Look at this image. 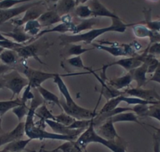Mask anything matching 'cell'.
Wrapping results in <instances>:
<instances>
[{
  "label": "cell",
  "instance_id": "cell-58",
  "mask_svg": "<svg viewBox=\"0 0 160 152\" xmlns=\"http://www.w3.org/2000/svg\"><path fill=\"white\" fill-rule=\"evenodd\" d=\"M148 1H152V2H156L158 0H148Z\"/></svg>",
  "mask_w": 160,
  "mask_h": 152
},
{
  "label": "cell",
  "instance_id": "cell-6",
  "mask_svg": "<svg viewBox=\"0 0 160 152\" xmlns=\"http://www.w3.org/2000/svg\"><path fill=\"white\" fill-rule=\"evenodd\" d=\"M15 69L21 72L27 77L28 80V85L32 89H35V88L41 86L42 84L46 80H49V79H53L58 74L32 69L28 66V65L24 62V60L23 59L19 64V66Z\"/></svg>",
  "mask_w": 160,
  "mask_h": 152
},
{
  "label": "cell",
  "instance_id": "cell-57",
  "mask_svg": "<svg viewBox=\"0 0 160 152\" xmlns=\"http://www.w3.org/2000/svg\"><path fill=\"white\" fill-rule=\"evenodd\" d=\"M0 152H7V151H6L4 149H2V150H0Z\"/></svg>",
  "mask_w": 160,
  "mask_h": 152
},
{
  "label": "cell",
  "instance_id": "cell-54",
  "mask_svg": "<svg viewBox=\"0 0 160 152\" xmlns=\"http://www.w3.org/2000/svg\"><path fill=\"white\" fill-rule=\"evenodd\" d=\"M7 37L6 36H4L3 35H2V32H0V41H1V40H7Z\"/></svg>",
  "mask_w": 160,
  "mask_h": 152
},
{
  "label": "cell",
  "instance_id": "cell-10",
  "mask_svg": "<svg viewBox=\"0 0 160 152\" xmlns=\"http://www.w3.org/2000/svg\"><path fill=\"white\" fill-rule=\"evenodd\" d=\"M142 64L140 60H138L137 58H128V57H126V58H122V59H119L118 61L108 63V64H105L103 66V67L101 68V70H102V73H101V78L102 80H106V69L108 68L111 67V66H119L121 67L124 68L126 70L130 71L133 69H136L138 66H140Z\"/></svg>",
  "mask_w": 160,
  "mask_h": 152
},
{
  "label": "cell",
  "instance_id": "cell-18",
  "mask_svg": "<svg viewBox=\"0 0 160 152\" xmlns=\"http://www.w3.org/2000/svg\"><path fill=\"white\" fill-rule=\"evenodd\" d=\"M90 72H91L92 74L94 75V77H96V78L98 79V81L101 83V95L104 96V97L107 99V101L111 99H113V98L117 97V96L121 95H124L123 91H118V90L115 89V88H113L112 87H111L110 85L106 83L105 80H102L101 77H99V76H98V74L93 70V69H91Z\"/></svg>",
  "mask_w": 160,
  "mask_h": 152
},
{
  "label": "cell",
  "instance_id": "cell-60",
  "mask_svg": "<svg viewBox=\"0 0 160 152\" xmlns=\"http://www.w3.org/2000/svg\"><path fill=\"white\" fill-rule=\"evenodd\" d=\"M42 150H43V149L41 148V149H40V150H39V151H38V152H42Z\"/></svg>",
  "mask_w": 160,
  "mask_h": 152
},
{
  "label": "cell",
  "instance_id": "cell-33",
  "mask_svg": "<svg viewBox=\"0 0 160 152\" xmlns=\"http://www.w3.org/2000/svg\"><path fill=\"white\" fill-rule=\"evenodd\" d=\"M68 46H70L68 49L67 54H66L68 56H81V55H82V54L86 53L87 52H90V51H93V49H95L94 47L86 49V48L82 47V45L75 44V43L68 44Z\"/></svg>",
  "mask_w": 160,
  "mask_h": 152
},
{
  "label": "cell",
  "instance_id": "cell-30",
  "mask_svg": "<svg viewBox=\"0 0 160 152\" xmlns=\"http://www.w3.org/2000/svg\"><path fill=\"white\" fill-rule=\"evenodd\" d=\"M42 28V25L40 24L38 19L29 21L24 24V32L33 38H35L41 32Z\"/></svg>",
  "mask_w": 160,
  "mask_h": 152
},
{
  "label": "cell",
  "instance_id": "cell-5",
  "mask_svg": "<svg viewBox=\"0 0 160 152\" xmlns=\"http://www.w3.org/2000/svg\"><path fill=\"white\" fill-rule=\"evenodd\" d=\"M50 46L51 44L47 41V39L44 38V35H42V37L34 40L32 43H24L21 47L17 48L15 52H17L19 58H21L23 60L34 58L40 63H42L38 57L47 55Z\"/></svg>",
  "mask_w": 160,
  "mask_h": 152
},
{
  "label": "cell",
  "instance_id": "cell-27",
  "mask_svg": "<svg viewBox=\"0 0 160 152\" xmlns=\"http://www.w3.org/2000/svg\"><path fill=\"white\" fill-rule=\"evenodd\" d=\"M76 7L75 0H60L56 6V10L61 16L69 14Z\"/></svg>",
  "mask_w": 160,
  "mask_h": 152
},
{
  "label": "cell",
  "instance_id": "cell-62",
  "mask_svg": "<svg viewBox=\"0 0 160 152\" xmlns=\"http://www.w3.org/2000/svg\"><path fill=\"white\" fill-rule=\"evenodd\" d=\"M27 152H36L35 150H32V151H27Z\"/></svg>",
  "mask_w": 160,
  "mask_h": 152
},
{
  "label": "cell",
  "instance_id": "cell-46",
  "mask_svg": "<svg viewBox=\"0 0 160 152\" xmlns=\"http://www.w3.org/2000/svg\"><path fill=\"white\" fill-rule=\"evenodd\" d=\"M154 152H160V133H155L153 134Z\"/></svg>",
  "mask_w": 160,
  "mask_h": 152
},
{
  "label": "cell",
  "instance_id": "cell-28",
  "mask_svg": "<svg viewBox=\"0 0 160 152\" xmlns=\"http://www.w3.org/2000/svg\"><path fill=\"white\" fill-rule=\"evenodd\" d=\"M21 104H23V103L21 98H17L15 99H10V100L6 101H0V116L2 117L9 111H11L13 108Z\"/></svg>",
  "mask_w": 160,
  "mask_h": 152
},
{
  "label": "cell",
  "instance_id": "cell-34",
  "mask_svg": "<svg viewBox=\"0 0 160 152\" xmlns=\"http://www.w3.org/2000/svg\"><path fill=\"white\" fill-rule=\"evenodd\" d=\"M75 14L80 19H87L90 18L92 16V11L88 5L85 4H80L75 7Z\"/></svg>",
  "mask_w": 160,
  "mask_h": 152
},
{
  "label": "cell",
  "instance_id": "cell-11",
  "mask_svg": "<svg viewBox=\"0 0 160 152\" xmlns=\"http://www.w3.org/2000/svg\"><path fill=\"white\" fill-rule=\"evenodd\" d=\"M94 128L97 133L105 139H108L109 141H113V142L120 139L119 136L117 133L116 130L114 127V123L111 120V118H108L105 122H103L102 124H101L98 126L94 127Z\"/></svg>",
  "mask_w": 160,
  "mask_h": 152
},
{
  "label": "cell",
  "instance_id": "cell-2",
  "mask_svg": "<svg viewBox=\"0 0 160 152\" xmlns=\"http://www.w3.org/2000/svg\"><path fill=\"white\" fill-rule=\"evenodd\" d=\"M112 24L110 26L107 27L100 28V29H92L87 31L84 33H80L78 35H61L59 37L61 40V44L62 46L72 44V43H79V42H84L87 44L93 43V41L98 37L101 36V35L107 32H120L123 33L126 32L127 27L129 26L134 25L133 24H125L120 18H113L112 19Z\"/></svg>",
  "mask_w": 160,
  "mask_h": 152
},
{
  "label": "cell",
  "instance_id": "cell-53",
  "mask_svg": "<svg viewBox=\"0 0 160 152\" xmlns=\"http://www.w3.org/2000/svg\"><path fill=\"white\" fill-rule=\"evenodd\" d=\"M3 133H3V130L2 128V117L0 116V136L3 134Z\"/></svg>",
  "mask_w": 160,
  "mask_h": 152
},
{
  "label": "cell",
  "instance_id": "cell-36",
  "mask_svg": "<svg viewBox=\"0 0 160 152\" xmlns=\"http://www.w3.org/2000/svg\"><path fill=\"white\" fill-rule=\"evenodd\" d=\"M50 152H80L75 146L74 141H66L53 150H49Z\"/></svg>",
  "mask_w": 160,
  "mask_h": 152
},
{
  "label": "cell",
  "instance_id": "cell-24",
  "mask_svg": "<svg viewBox=\"0 0 160 152\" xmlns=\"http://www.w3.org/2000/svg\"><path fill=\"white\" fill-rule=\"evenodd\" d=\"M92 45L94 48L104 51L114 57H127L125 51L121 46H113V45L106 46L105 44H97V43H92Z\"/></svg>",
  "mask_w": 160,
  "mask_h": 152
},
{
  "label": "cell",
  "instance_id": "cell-26",
  "mask_svg": "<svg viewBox=\"0 0 160 152\" xmlns=\"http://www.w3.org/2000/svg\"><path fill=\"white\" fill-rule=\"evenodd\" d=\"M31 141L32 139L29 138L27 139H17L5 145L3 149L7 152H22Z\"/></svg>",
  "mask_w": 160,
  "mask_h": 152
},
{
  "label": "cell",
  "instance_id": "cell-50",
  "mask_svg": "<svg viewBox=\"0 0 160 152\" xmlns=\"http://www.w3.org/2000/svg\"><path fill=\"white\" fill-rule=\"evenodd\" d=\"M130 44L133 46V48L135 50V51H136L137 52H139V51H141V48H142V46H141V43H138L137 40H134V41H133L131 43H130Z\"/></svg>",
  "mask_w": 160,
  "mask_h": 152
},
{
  "label": "cell",
  "instance_id": "cell-17",
  "mask_svg": "<svg viewBox=\"0 0 160 152\" xmlns=\"http://www.w3.org/2000/svg\"><path fill=\"white\" fill-rule=\"evenodd\" d=\"M2 35L7 38H11L13 41L16 42V43H21V44H24L27 42L30 41L33 39L31 35L26 33L24 32V26H15L14 29L11 31V32H2Z\"/></svg>",
  "mask_w": 160,
  "mask_h": 152
},
{
  "label": "cell",
  "instance_id": "cell-22",
  "mask_svg": "<svg viewBox=\"0 0 160 152\" xmlns=\"http://www.w3.org/2000/svg\"><path fill=\"white\" fill-rule=\"evenodd\" d=\"M110 118L114 124L119 123V122H134V123H138L141 125H144V124H142L138 120V116L133 111L120 113Z\"/></svg>",
  "mask_w": 160,
  "mask_h": 152
},
{
  "label": "cell",
  "instance_id": "cell-3",
  "mask_svg": "<svg viewBox=\"0 0 160 152\" xmlns=\"http://www.w3.org/2000/svg\"><path fill=\"white\" fill-rule=\"evenodd\" d=\"M118 141H115V142L109 141L99 136L95 131L94 125L92 120L88 128L82 132L79 137L77 138L76 141H75V144L80 152H87L86 147L89 144H91V143L102 144L113 152H126L125 147H123L122 144L118 143Z\"/></svg>",
  "mask_w": 160,
  "mask_h": 152
},
{
  "label": "cell",
  "instance_id": "cell-45",
  "mask_svg": "<svg viewBox=\"0 0 160 152\" xmlns=\"http://www.w3.org/2000/svg\"><path fill=\"white\" fill-rule=\"evenodd\" d=\"M148 53L152 55H160V42L148 45L147 47Z\"/></svg>",
  "mask_w": 160,
  "mask_h": 152
},
{
  "label": "cell",
  "instance_id": "cell-7",
  "mask_svg": "<svg viewBox=\"0 0 160 152\" xmlns=\"http://www.w3.org/2000/svg\"><path fill=\"white\" fill-rule=\"evenodd\" d=\"M3 75L6 80L5 88L12 91L13 95L11 99H13L15 95H19L22 90L28 85V80L27 77H23L17 69H13Z\"/></svg>",
  "mask_w": 160,
  "mask_h": 152
},
{
  "label": "cell",
  "instance_id": "cell-8",
  "mask_svg": "<svg viewBox=\"0 0 160 152\" xmlns=\"http://www.w3.org/2000/svg\"><path fill=\"white\" fill-rule=\"evenodd\" d=\"M42 3V1H34L30 3H26L24 5L19 6V7H12V8L7 9V10H0V19H1L2 24H4L7 21H11L12 19H14L16 17L19 16L21 14L25 13L31 7L39 5Z\"/></svg>",
  "mask_w": 160,
  "mask_h": 152
},
{
  "label": "cell",
  "instance_id": "cell-56",
  "mask_svg": "<svg viewBox=\"0 0 160 152\" xmlns=\"http://www.w3.org/2000/svg\"><path fill=\"white\" fill-rule=\"evenodd\" d=\"M4 50H5V49H4V48H2V47H1V46H0V55L2 54V52H3Z\"/></svg>",
  "mask_w": 160,
  "mask_h": 152
},
{
  "label": "cell",
  "instance_id": "cell-39",
  "mask_svg": "<svg viewBox=\"0 0 160 152\" xmlns=\"http://www.w3.org/2000/svg\"><path fill=\"white\" fill-rule=\"evenodd\" d=\"M75 120L76 119L74 118L73 117L70 116L69 114H66L65 112L61 113V114H58V115H55V121L62 124V125H65V126L71 125Z\"/></svg>",
  "mask_w": 160,
  "mask_h": 152
},
{
  "label": "cell",
  "instance_id": "cell-38",
  "mask_svg": "<svg viewBox=\"0 0 160 152\" xmlns=\"http://www.w3.org/2000/svg\"><path fill=\"white\" fill-rule=\"evenodd\" d=\"M67 62H68V64L70 65V66H73V67L87 69L88 72H90V70L92 69L91 68L87 67V66L83 64V62H82L81 56H72V58H68Z\"/></svg>",
  "mask_w": 160,
  "mask_h": 152
},
{
  "label": "cell",
  "instance_id": "cell-31",
  "mask_svg": "<svg viewBox=\"0 0 160 152\" xmlns=\"http://www.w3.org/2000/svg\"><path fill=\"white\" fill-rule=\"evenodd\" d=\"M123 95H121L117 96V97L108 100L107 103L104 105V106L101 108V111L98 114H103V113L108 112V111L116 108L120 103L123 102Z\"/></svg>",
  "mask_w": 160,
  "mask_h": 152
},
{
  "label": "cell",
  "instance_id": "cell-48",
  "mask_svg": "<svg viewBox=\"0 0 160 152\" xmlns=\"http://www.w3.org/2000/svg\"><path fill=\"white\" fill-rule=\"evenodd\" d=\"M14 69V68L11 67V66H7L5 64H1L0 65V75H2L4 73L10 72V71Z\"/></svg>",
  "mask_w": 160,
  "mask_h": 152
},
{
  "label": "cell",
  "instance_id": "cell-4",
  "mask_svg": "<svg viewBox=\"0 0 160 152\" xmlns=\"http://www.w3.org/2000/svg\"><path fill=\"white\" fill-rule=\"evenodd\" d=\"M35 110L29 107V112L26 117V120L24 122V133L26 136L31 139H56V140H64V141H74L77 139L76 138L71 136H65V135L58 134V133H50L46 131L44 128L38 127L35 125L34 121L35 117Z\"/></svg>",
  "mask_w": 160,
  "mask_h": 152
},
{
  "label": "cell",
  "instance_id": "cell-52",
  "mask_svg": "<svg viewBox=\"0 0 160 152\" xmlns=\"http://www.w3.org/2000/svg\"><path fill=\"white\" fill-rule=\"evenodd\" d=\"M89 0H75V3H76V6H78L80 4H85Z\"/></svg>",
  "mask_w": 160,
  "mask_h": 152
},
{
  "label": "cell",
  "instance_id": "cell-12",
  "mask_svg": "<svg viewBox=\"0 0 160 152\" xmlns=\"http://www.w3.org/2000/svg\"><path fill=\"white\" fill-rule=\"evenodd\" d=\"M132 29H133L134 35L138 38L150 39L149 45L160 42V32H154V31L151 30L147 26L143 24L141 21V22L135 23L134 25L132 26Z\"/></svg>",
  "mask_w": 160,
  "mask_h": 152
},
{
  "label": "cell",
  "instance_id": "cell-23",
  "mask_svg": "<svg viewBox=\"0 0 160 152\" xmlns=\"http://www.w3.org/2000/svg\"><path fill=\"white\" fill-rule=\"evenodd\" d=\"M18 58H19V56L13 50L5 49L0 55V61L2 62V64L13 68H14V66L18 65Z\"/></svg>",
  "mask_w": 160,
  "mask_h": 152
},
{
  "label": "cell",
  "instance_id": "cell-9",
  "mask_svg": "<svg viewBox=\"0 0 160 152\" xmlns=\"http://www.w3.org/2000/svg\"><path fill=\"white\" fill-rule=\"evenodd\" d=\"M127 96L136 97L147 101H160V95L155 89H144L142 88H127L122 90Z\"/></svg>",
  "mask_w": 160,
  "mask_h": 152
},
{
  "label": "cell",
  "instance_id": "cell-49",
  "mask_svg": "<svg viewBox=\"0 0 160 152\" xmlns=\"http://www.w3.org/2000/svg\"><path fill=\"white\" fill-rule=\"evenodd\" d=\"M61 22L62 23H71L72 22V17L69 14L61 16Z\"/></svg>",
  "mask_w": 160,
  "mask_h": 152
},
{
  "label": "cell",
  "instance_id": "cell-37",
  "mask_svg": "<svg viewBox=\"0 0 160 152\" xmlns=\"http://www.w3.org/2000/svg\"><path fill=\"white\" fill-rule=\"evenodd\" d=\"M12 111L18 117L19 122H21L24 117H27L29 112V106H27V104H21L13 108Z\"/></svg>",
  "mask_w": 160,
  "mask_h": 152
},
{
  "label": "cell",
  "instance_id": "cell-19",
  "mask_svg": "<svg viewBox=\"0 0 160 152\" xmlns=\"http://www.w3.org/2000/svg\"><path fill=\"white\" fill-rule=\"evenodd\" d=\"M42 27H50L61 22V16L55 10H47L38 18Z\"/></svg>",
  "mask_w": 160,
  "mask_h": 152
},
{
  "label": "cell",
  "instance_id": "cell-47",
  "mask_svg": "<svg viewBox=\"0 0 160 152\" xmlns=\"http://www.w3.org/2000/svg\"><path fill=\"white\" fill-rule=\"evenodd\" d=\"M148 81H154L156 82V83L160 84V60L156 69H155V71L154 72V74L152 75V77L149 79Z\"/></svg>",
  "mask_w": 160,
  "mask_h": 152
},
{
  "label": "cell",
  "instance_id": "cell-20",
  "mask_svg": "<svg viewBox=\"0 0 160 152\" xmlns=\"http://www.w3.org/2000/svg\"><path fill=\"white\" fill-rule=\"evenodd\" d=\"M148 65L146 63L143 62L138 68L129 71L132 74L133 80L137 82V87L138 88H142L143 86H144L147 84L148 80L146 74L148 73Z\"/></svg>",
  "mask_w": 160,
  "mask_h": 152
},
{
  "label": "cell",
  "instance_id": "cell-43",
  "mask_svg": "<svg viewBox=\"0 0 160 152\" xmlns=\"http://www.w3.org/2000/svg\"><path fill=\"white\" fill-rule=\"evenodd\" d=\"M24 44H21V43H16V42L13 41L11 40H9V39H7L5 40H1L0 41V46L4 49L7 50H15L18 47H21V46H23Z\"/></svg>",
  "mask_w": 160,
  "mask_h": 152
},
{
  "label": "cell",
  "instance_id": "cell-35",
  "mask_svg": "<svg viewBox=\"0 0 160 152\" xmlns=\"http://www.w3.org/2000/svg\"><path fill=\"white\" fill-rule=\"evenodd\" d=\"M151 10H148V12H144L145 15V20L143 21V24L147 26L149 29L154 31V32H160V19L152 21L151 20Z\"/></svg>",
  "mask_w": 160,
  "mask_h": 152
},
{
  "label": "cell",
  "instance_id": "cell-41",
  "mask_svg": "<svg viewBox=\"0 0 160 152\" xmlns=\"http://www.w3.org/2000/svg\"><path fill=\"white\" fill-rule=\"evenodd\" d=\"M93 119L90 120H75L68 127L71 129H87L91 123Z\"/></svg>",
  "mask_w": 160,
  "mask_h": 152
},
{
  "label": "cell",
  "instance_id": "cell-51",
  "mask_svg": "<svg viewBox=\"0 0 160 152\" xmlns=\"http://www.w3.org/2000/svg\"><path fill=\"white\" fill-rule=\"evenodd\" d=\"M5 84H6V80H5V78H4V75L3 74H2V75H0V89L5 88Z\"/></svg>",
  "mask_w": 160,
  "mask_h": 152
},
{
  "label": "cell",
  "instance_id": "cell-29",
  "mask_svg": "<svg viewBox=\"0 0 160 152\" xmlns=\"http://www.w3.org/2000/svg\"><path fill=\"white\" fill-rule=\"evenodd\" d=\"M36 89L38 90V91L40 93V95H42V97L43 98V99L45 102H50V103H54V104H56L57 106H58L61 109V100H60L58 95H56L55 94H53V92L50 91L49 90L46 89V88H43L42 85L39 87H38Z\"/></svg>",
  "mask_w": 160,
  "mask_h": 152
},
{
  "label": "cell",
  "instance_id": "cell-44",
  "mask_svg": "<svg viewBox=\"0 0 160 152\" xmlns=\"http://www.w3.org/2000/svg\"><path fill=\"white\" fill-rule=\"evenodd\" d=\"M157 106L158 105H150L146 117H152V118L156 119L158 122H160V107Z\"/></svg>",
  "mask_w": 160,
  "mask_h": 152
},
{
  "label": "cell",
  "instance_id": "cell-15",
  "mask_svg": "<svg viewBox=\"0 0 160 152\" xmlns=\"http://www.w3.org/2000/svg\"><path fill=\"white\" fill-rule=\"evenodd\" d=\"M24 135V122H21L12 131L0 136V147L7 145L12 141L22 139Z\"/></svg>",
  "mask_w": 160,
  "mask_h": 152
},
{
  "label": "cell",
  "instance_id": "cell-14",
  "mask_svg": "<svg viewBox=\"0 0 160 152\" xmlns=\"http://www.w3.org/2000/svg\"><path fill=\"white\" fill-rule=\"evenodd\" d=\"M89 7L92 11V16L93 18H119L118 15L109 10L105 6L103 5L99 0H89Z\"/></svg>",
  "mask_w": 160,
  "mask_h": 152
},
{
  "label": "cell",
  "instance_id": "cell-1",
  "mask_svg": "<svg viewBox=\"0 0 160 152\" xmlns=\"http://www.w3.org/2000/svg\"><path fill=\"white\" fill-rule=\"evenodd\" d=\"M91 72L80 73H68V74H61L58 73L56 77L53 78V82L57 84L60 92L63 95L64 98V101H61V109H63L64 112L69 114L70 116L73 117L76 120H90L93 119L98 115V113L94 111H90V110L83 108L82 106H78L73 98L72 97L68 88L67 85L64 82L61 77L64 76H75V75H83V74H90Z\"/></svg>",
  "mask_w": 160,
  "mask_h": 152
},
{
  "label": "cell",
  "instance_id": "cell-40",
  "mask_svg": "<svg viewBox=\"0 0 160 152\" xmlns=\"http://www.w3.org/2000/svg\"><path fill=\"white\" fill-rule=\"evenodd\" d=\"M28 1H36V0H1L0 1V10H7L12 8L16 5Z\"/></svg>",
  "mask_w": 160,
  "mask_h": 152
},
{
  "label": "cell",
  "instance_id": "cell-16",
  "mask_svg": "<svg viewBox=\"0 0 160 152\" xmlns=\"http://www.w3.org/2000/svg\"><path fill=\"white\" fill-rule=\"evenodd\" d=\"M46 123L52 128L53 133H58L61 135H65V136H71L76 138L77 136L82 134V132L86 129H71L68 126L62 125L59 122L53 120H46Z\"/></svg>",
  "mask_w": 160,
  "mask_h": 152
},
{
  "label": "cell",
  "instance_id": "cell-32",
  "mask_svg": "<svg viewBox=\"0 0 160 152\" xmlns=\"http://www.w3.org/2000/svg\"><path fill=\"white\" fill-rule=\"evenodd\" d=\"M35 116L39 117L40 120L45 122L46 120H53L55 121V115H53L47 107L45 103L38 106L35 111Z\"/></svg>",
  "mask_w": 160,
  "mask_h": 152
},
{
  "label": "cell",
  "instance_id": "cell-42",
  "mask_svg": "<svg viewBox=\"0 0 160 152\" xmlns=\"http://www.w3.org/2000/svg\"><path fill=\"white\" fill-rule=\"evenodd\" d=\"M150 105H144V104H138L134 105L132 108V111L135 113L137 116L139 117H146Z\"/></svg>",
  "mask_w": 160,
  "mask_h": 152
},
{
  "label": "cell",
  "instance_id": "cell-61",
  "mask_svg": "<svg viewBox=\"0 0 160 152\" xmlns=\"http://www.w3.org/2000/svg\"><path fill=\"white\" fill-rule=\"evenodd\" d=\"M1 24H2V21H1V19H0V25H1Z\"/></svg>",
  "mask_w": 160,
  "mask_h": 152
},
{
  "label": "cell",
  "instance_id": "cell-21",
  "mask_svg": "<svg viewBox=\"0 0 160 152\" xmlns=\"http://www.w3.org/2000/svg\"><path fill=\"white\" fill-rule=\"evenodd\" d=\"M133 80L132 74L130 73V72H129L122 77H117V78L112 79V80H108V81L105 80V81L108 84L110 85L115 89L118 90V91H122V90L128 88Z\"/></svg>",
  "mask_w": 160,
  "mask_h": 152
},
{
  "label": "cell",
  "instance_id": "cell-55",
  "mask_svg": "<svg viewBox=\"0 0 160 152\" xmlns=\"http://www.w3.org/2000/svg\"><path fill=\"white\" fill-rule=\"evenodd\" d=\"M47 1L50 3H57L59 2L60 0H47Z\"/></svg>",
  "mask_w": 160,
  "mask_h": 152
},
{
  "label": "cell",
  "instance_id": "cell-13",
  "mask_svg": "<svg viewBox=\"0 0 160 152\" xmlns=\"http://www.w3.org/2000/svg\"><path fill=\"white\" fill-rule=\"evenodd\" d=\"M42 7H43L42 3H40L39 5L31 7L30 9H28L24 13V17L22 18H20V19H12L11 23L14 26H23L28 21H32V20H37L45 12V10H43Z\"/></svg>",
  "mask_w": 160,
  "mask_h": 152
},
{
  "label": "cell",
  "instance_id": "cell-25",
  "mask_svg": "<svg viewBox=\"0 0 160 152\" xmlns=\"http://www.w3.org/2000/svg\"><path fill=\"white\" fill-rule=\"evenodd\" d=\"M97 18H90L87 19H82L81 22L78 24H75V29L72 32V35H78L84 31H89L93 29V27L97 24Z\"/></svg>",
  "mask_w": 160,
  "mask_h": 152
},
{
  "label": "cell",
  "instance_id": "cell-63",
  "mask_svg": "<svg viewBox=\"0 0 160 152\" xmlns=\"http://www.w3.org/2000/svg\"><path fill=\"white\" fill-rule=\"evenodd\" d=\"M159 129H160V128H159Z\"/></svg>",
  "mask_w": 160,
  "mask_h": 152
},
{
  "label": "cell",
  "instance_id": "cell-59",
  "mask_svg": "<svg viewBox=\"0 0 160 152\" xmlns=\"http://www.w3.org/2000/svg\"><path fill=\"white\" fill-rule=\"evenodd\" d=\"M42 152H50L49 150H42Z\"/></svg>",
  "mask_w": 160,
  "mask_h": 152
}]
</instances>
